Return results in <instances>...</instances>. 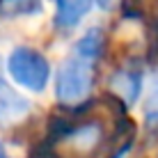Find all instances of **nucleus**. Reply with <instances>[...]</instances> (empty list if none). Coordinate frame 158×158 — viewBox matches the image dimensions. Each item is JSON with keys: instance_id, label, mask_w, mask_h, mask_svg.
I'll return each instance as SVG.
<instances>
[{"instance_id": "f257e3e1", "label": "nucleus", "mask_w": 158, "mask_h": 158, "mask_svg": "<svg viewBox=\"0 0 158 158\" xmlns=\"http://www.w3.org/2000/svg\"><path fill=\"white\" fill-rule=\"evenodd\" d=\"M94 62L71 55L55 71V99L62 106H76L89 94L94 85Z\"/></svg>"}, {"instance_id": "f03ea898", "label": "nucleus", "mask_w": 158, "mask_h": 158, "mask_svg": "<svg viewBox=\"0 0 158 158\" xmlns=\"http://www.w3.org/2000/svg\"><path fill=\"white\" fill-rule=\"evenodd\" d=\"M7 73L23 89L44 92L51 80V64L39 51L30 46H16L7 57Z\"/></svg>"}, {"instance_id": "7ed1b4c3", "label": "nucleus", "mask_w": 158, "mask_h": 158, "mask_svg": "<svg viewBox=\"0 0 158 158\" xmlns=\"http://www.w3.org/2000/svg\"><path fill=\"white\" fill-rule=\"evenodd\" d=\"M30 101L0 76V126H14L30 112Z\"/></svg>"}, {"instance_id": "20e7f679", "label": "nucleus", "mask_w": 158, "mask_h": 158, "mask_svg": "<svg viewBox=\"0 0 158 158\" xmlns=\"http://www.w3.org/2000/svg\"><path fill=\"white\" fill-rule=\"evenodd\" d=\"M110 92L112 96L122 99L124 106H133L142 92V71L138 67H124L110 76Z\"/></svg>"}, {"instance_id": "39448f33", "label": "nucleus", "mask_w": 158, "mask_h": 158, "mask_svg": "<svg viewBox=\"0 0 158 158\" xmlns=\"http://www.w3.org/2000/svg\"><path fill=\"white\" fill-rule=\"evenodd\" d=\"M94 7V0H55V28L71 30Z\"/></svg>"}, {"instance_id": "423d86ee", "label": "nucleus", "mask_w": 158, "mask_h": 158, "mask_svg": "<svg viewBox=\"0 0 158 158\" xmlns=\"http://www.w3.org/2000/svg\"><path fill=\"white\" fill-rule=\"evenodd\" d=\"M103 46H106V37H103V30L101 28H92L87 30L78 41H76V48H73V55L87 60V62H94V60L101 57L103 53Z\"/></svg>"}, {"instance_id": "0eeeda50", "label": "nucleus", "mask_w": 158, "mask_h": 158, "mask_svg": "<svg viewBox=\"0 0 158 158\" xmlns=\"http://www.w3.org/2000/svg\"><path fill=\"white\" fill-rule=\"evenodd\" d=\"M144 117L151 124L158 122V78H154L149 85V96L144 101Z\"/></svg>"}, {"instance_id": "6e6552de", "label": "nucleus", "mask_w": 158, "mask_h": 158, "mask_svg": "<svg viewBox=\"0 0 158 158\" xmlns=\"http://www.w3.org/2000/svg\"><path fill=\"white\" fill-rule=\"evenodd\" d=\"M101 9H112V5H117V0H94Z\"/></svg>"}, {"instance_id": "1a4fd4ad", "label": "nucleus", "mask_w": 158, "mask_h": 158, "mask_svg": "<svg viewBox=\"0 0 158 158\" xmlns=\"http://www.w3.org/2000/svg\"><path fill=\"white\" fill-rule=\"evenodd\" d=\"M0 158H5V151H2V144H0Z\"/></svg>"}]
</instances>
